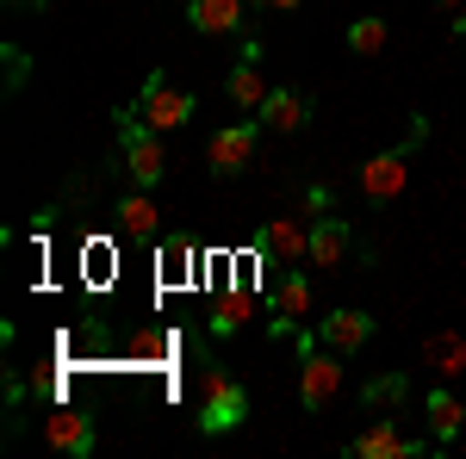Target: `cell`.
Wrapping results in <instances>:
<instances>
[{
    "label": "cell",
    "mask_w": 466,
    "mask_h": 459,
    "mask_svg": "<svg viewBox=\"0 0 466 459\" xmlns=\"http://www.w3.org/2000/svg\"><path fill=\"white\" fill-rule=\"evenodd\" d=\"M249 423V391L237 385L218 360H206L199 366V428L206 434H230V428Z\"/></svg>",
    "instance_id": "6da1fadb"
},
{
    "label": "cell",
    "mask_w": 466,
    "mask_h": 459,
    "mask_svg": "<svg viewBox=\"0 0 466 459\" xmlns=\"http://www.w3.org/2000/svg\"><path fill=\"white\" fill-rule=\"evenodd\" d=\"M118 155H125V175L137 186H156L168 175V155H162V131H149L137 112H118Z\"/></svg>",
    "instance_id": "7a4b0ae2"
},
{
    "label": "cell",
    "mask_w": 466,
    "mask_h": 459,
    "mask_svg": "<svg viewBox=\"0 0 466 459\" xmlns=\"http://www.w3.org/2000/svg\"><path fill=\"white\" fill-rule=\"evenodd\" d=\"M336 391H342V354L323 348L318 335L299 342V404H305V410H329Z\"/></svg>",
    "instance_id": "3957f363"
},
{
    "label": "cell",
    "mask_w": 466,
    "mask_h": 459,
    "mask_svg": "<svg viewBox=\"0 0 466 459\" xmlns=\"http://www.w3.org/2000/svg\"><path fill=\"white\" fill-rule=\"evenodd\" d=\"M423 143V118H410V137L386 149V155H373L367 168H360V193H367V205H386L404 193V180H410V149Z\"/></svg>",
    "instance_id": "277c9868"
},
{
    "label": "cell",
    "mask_w": 466,
    "mask_h": 459,
    "mask_svg": "<svg viewBox=\"0 0 466 459\" xmlns=\"http://www.w3.org/2000/svg\"><path fill=\"white\" fill-rule=\"evenodd\" d=\"M137 118H144L149 131H180L187 118H193V94L168 81V69H149L144 87H137Z\"/></svg>",
    "instance_id": "5b68a950"
},
{
    "label": "cell",
    "mask_w": 466,
    "mask_h": 459,
    "mask_svg": "<svg viewBox=\"0 0 466 459\" xmlns=\"http://www.w3.org/2000/svg\"><path fill=\"white\" fill-rule=\"evenodd\" d=\"M255 143H261V125H255V118L224 125V131H212V143H206V168H212L218 180L249 175V168H255Z\"/></svg>",
    "instance_id": "8992f818"
},
{
    "label": "cell",
    "mask_w": 466,
    "mask_h": 459,
    "mask_svg": "<svg viewBox=\"0 0 466 459\" xmlns=\"http://www.w3.org/2000/svg\"><path fill=\"white\" fill-rule=\"evenodd\" d=\"M37 434H44L50 454H69V459H87V454H94V441H100V434H94V416L75 410V404L44 410V428H37Z\"/></svg>",
    "instance_id": "52a82bcc"
},
{
    "label": "cell",
    "mask_w": 466,
    "mask_h": 459,
    "mask_svg": "<svg viewBox=\"0 0 466 459\" xmlns=\"http://www.w3.org/2000/svg\"><path fill=\"white\" fill-rule=\"evenodd\" d=\"M255 254L274 261V267H299V261H311V230L299 217H268L261 236H255Z\"/></svg>",
    "instance_id": "ba28073f"
},
{
    "label": "cell",
    "mask_w": 466,
    "mask_h": 459,
    "mask_svg": "<svg viewBox=\"0 0 466 459\" xmlns=\"http://www.w3.org/2000/svg\"><path fill=\"white\" fill-rule=\"evenodd\" d=\"M261 131H274V137H299L305 125H311V94H299V87H274L268 100H261V118H255Z\"/></svg>",
    "instance_id": "9c48e42d"
},
{
    "label": "cell",
    "mask_w": 466,
    "mask_h": 459,
    "mask_svg": "<svg viewBox=\"0 0 466 459\" xmlns=\"http://www.w3.org/2000/svg\"><path fill=\"white\" fill-rule=\"evenodd\" d=\"M373 329H380V323L367 317V311H355V304H349V311H329V317L318 323V342H323V348H336L342 360H349V354H360L367 342H373Z\"/></svg>",
    "instance_id": "30bf717a"
},
{
    "label": "cell",
    "mask_w": 466,
    "mask_h": 459,
    "mask_svg": "<svg viewBox=\"0 0 466 459\" xmlns=\"http://www.w3.org/2000/svg\"><path fill=\"white\" fill-rule=\"evenodd\" d=\"M349 454H355V459H417V454H423V441H404L392 416H380V423H367L355 441H349Z\"/></svg>",
    "instance_id": "8fae6325"
},
{
    "label": "cell",
    "mask_w": 466,
    "mask_h": 459,
    "mask_svg": "<svg viewBox=\"0 0 466 459\" xmlns=\"http://www.w3.org/2000/svg\"><path fill=\"white\" fill-rule=\"evenodd\" d=\"M423 423H430V447H454L461 428H466V404L448 385H435L430 404H423Z\"/></svg>",
    "instance_id": "7c38bea8"
},
{
    "label": "cell",
    "mask_w": 466,
    "mask_h": 459,
    "mask_svg": "<svg viewBox=\"0 0 466 459\" xmlns=\"http://www.w3.org/2000/svg\"><path fill=\"white\" fill-rule=\"evenodd\" d=\"M224 94H230V106H237V112H261V100L274 94V87H268V75H261V50H249L237 69L224 75Z\"/></svg>",
    "instance_id": "4fadbf2b"
},
{
    "label": "cell",
    "mask_w": 466,
    "mask_h": 459,
    "mask_svg": "<svg viewBox=\"0 0 466 459\" xmlns=\"http://www.w3.org/2000/svg\"><path fill=\"white\" fill-rule=\"evenodd\" d=\"M274 304H280V317H274V335L287 342L292 329H299V317H311V280H305L299 267H287V274H280V285H274Z\"/></svg>",
    "instance_id": "5bb4252c"
},
{
    "label": "cell",
    "mask_w": 466,
    "mask_h": 459,
    "mask_svg": "<svg viewBox=\"0 0 466 459\" xmlns=\"http://www.w3.org/2000/svg\"><path fill=\"white\" fill-rule=\"evenodd\" d=\"M118 230H125V236H137V243H162V212H156L149 186H137V193H125V199H118Z\"/></svg>",
    "instance_id": "9a60e30c"
},
{
    "label": "cell",
    "mask_w": 466,
    "mask_h": 459,
    "mask_svg": "<svg viewBox=\"0 0 466 459\" xmlns=\"http://www.w3.org/2000/svg\"><path fill=\"white\" fill-rule=\"evenodd\" d=\"M342 261H349V217L323 212L311 224V267H342Z\"/></svg>",
    "instance_id": "2e32d148"
},
{
    "label": "cell",
    "mask_w": 466,
    "mask_h": 459,
    "mask_svg": "<svg viewBox=\"0 0 466 459\" xmlns=\"http://www.w3.org/2000/svg\"><path fill=\"white\" fill-rule=\"evenodd\" d=\"M187 19H193V32H206V37L243 32V0H187Z\"/></svg>",
    "instance_id": "e0dca14e"
},
{
    "label": "cell",
    "mask_w": 466,
    "mask_h": 459,
    "mask_svg": "<svg viewBox=\"0 0 466 459\" xmlns=\"http://www.w3.org/2000/svg\"><path fill=\"white\" fill-rule=\"evenodd\" d=\"M423 360H430L441 379H461L466 373V335L461 329H435L430 342H423Z\"/></svg>",
    "instance_id": "ac0fdd59"
},
{
    "label": "cell",
    "mask_w": 466,
    "mask_h": 459,
    "mask_svg": "<svg viewBox=\"0 0 466 459\" xmlns=\"http://www.w3.org/2000/svg\"><path fill=\"white\" fill-rule=\"evenodd\" d=\"M386 19H380V13H367V19H355V25H349V50H355V56H380V50H386Z\"/></svg>",
    "instance_id": "d6986e66"
},
{
    "label": "cell",
    "mask_w": 466,
    "mask_h": 459,
    "mask_svg": "<svg viewBox=\"0 0 466 459\" xmlns=\"http://www.w3.org/2000/svg\"><path fill=\"white\" fill-rule=\"evenodd\" d=\"M404 391H410L404 373H380V379H367V385H360V404H367V410H380V404L392 410V404H404Z\"/></svg>",
    "instance_id": "ffe728a7"
},
{
    "label": "cell",
    "mask_w": 466,
    "mask_h": 459,
    "mask_svg": "<svg viewBox=\"0 0 466 459\" xmlns=\"http://www.w3.org/2000/svg\"><path fill=\"white\" fill-rule=\"evenodd\" d=\"M187 267H193V243H187V236H168V243H162V280L175 285Z\"/></svg>",
    "instance_id": "44dd1931"
},
{
    "label": "cell",
    "mask_w": 466,
    "mask_h": 459,
    "mask_svg": "<svg viewBox=\"0 0 466 459\" xmlns=\"http://www.w3.org/2000/svg\"><path fill=\"white\" fill-rule=\"evenodd\" d=\"M261 6H268V13H292L299 0H261Z\"/></svg>",
    "instance_id": "7402d4cb"
},
{
    "label": "cell",
    "mask_w": 466,
    "mask_h": 459,
    "mask_svg": "<svg viewBox=\"0 0 466 459\" xmlns=\"http://www.w3.org/2000/svg\"><path fill=\"white\" fill-rule=\"evenodd\" d=\"M435 6H441V13H466V0H435Z\"/></svg>",
    "instance_id": "603a6c76"
},
{
    "label": "cell",
    "mask_w": 466,
    "mask_h": 459,
    "mask_svg": "<svg viewBox=\"0 0 466 459\" xmlns=\"http://www.w3.org/2000/svg\"><path fill=\"white\" fill-rule=\"evenodd\" d=\"M6 6H44V0H6Z\"/></svg>",
    "instance_id": "cb8c5ba5"
}]
</instances>
